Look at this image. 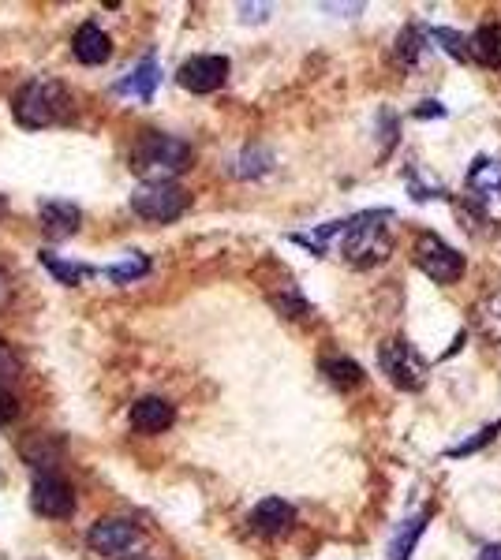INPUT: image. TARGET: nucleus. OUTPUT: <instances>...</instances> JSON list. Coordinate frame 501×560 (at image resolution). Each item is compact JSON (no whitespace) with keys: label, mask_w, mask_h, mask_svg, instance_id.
<instances>
[{"label":"nucleus","mask_w":501,"mask_h":560,"mask_svg":"<svg viewBox=\"0 0 501 560\" xmlns=\"http://www.w3.org/2000/svg\"><path fill=\"white\" fill-rule=\"evenodd\" d=\"M389 210H363L348 221H333L322 224L315 236H292L296 243L311 247L315 254L326 251V243L337 236V251L352 269H371L378 262H386L393 254V232H389Z\"/></svg>","instance_id":"f257e3e1"},{"label":"nucleus","mask_w":501,"mask_h":560,"mask_svg":"<svg viewBox=\"0 0 501 560\" xmlns=\"http://www.w3.org/2000/svg\"><path fill=\"white\" fill-rule=\"evenodd\" d=\"M191 146L165 131H143L131 146V172L143 176V183H172L180 172L191 168Z\"/></svg>","instance_id":"f03ea898"},{"label":"nucleus","mask_w":501,"mask_h":560,"mask_svg":"<svg viewBox=\"0 0 501 560\" xmlns=\"http://www.w3.org/2000/svg\"><path fill=\"white\" fill-rule=\"evenodd\" d=\"M12 109L19 124L30 127V131H38V127H53V124L72 120V94L60 83H53V79H30V83L15 94Z\"/></svg>","instance_id":"7ed1b4c3"},{"label":"nucleus","mask_w":501,"mask_h":560,"mask_svg":"<svg viewBox=\"0 0 501 560\" xmlns=\"http://www.w3.org/2000/svg\"><path fill=\"white\" fill-rule=\"evenodd\" d=\"M187 206H191V195H187L180 183H143V187L131 195V210L150 224L176 221V217L187 213Z\"/></svg>","instance_id":"20e7f679"},{"label":"nucleus","mask_w":501,"mask_h":560,"mask_svg":"<svg viewBox=\"0 0 501 560\" xmlns=\"http://www.w3.org/2000/svg\"><path fill=\"white\" fill-rule=\"evenodd\" d=\"M378 366H382V374H386L397 389L416 392L427 385V359H423L412 344H404V340H386V344H378Z\"/></svg>","instance_id":"39448f33"},{"label":"nucleus","mask_w":501,"mask_h":560,"mask_svg":"<svg viewBox=\"0 0 501 560\" xmlns=\"http://www.w3.org/2000/svg\"><path fill=\"white\" fill-rule=\"evenodd\" d=\"M416 266L427 273L434 284H457L464 273V254L449 247L438 232H419L416 236Z\"/></svg>","instance_id":"423d86ee"},{"label":"nucleus","mask_w":501,"mask_h":560,"mask_svg":"<svg viewBox=\"0 0 501 560\" xmlns=\"http://www.w3.org/2000/svg\"><path fill=\"white\" fill-rule=\"evenodd\" d=\"M30 508L45 519H68L75 512V490L53 471H42L30 486Z\"/></svg>","instance_id":"0eeeda50"},{"label":"nucleus","mask_w":501,"mask_h":560,"mask_svg":"<svg viewBox=\"0 0 501 560\" xmlns=\"http://www.w3.org/2000/svg\"><path fill=\"white\" fill-rule=\"evenodd\" d=\"M135 542H139V523L135 519H98L86 531V546L98 557H124Z\"/></svg>","instance_id":"6e6552de"},{"label":"nucleus","mask_w":501,"mask_h":560,"mask_svg":"<svg viewBox=\"0 0 501 560\" xmlns=\"http://www.w3.org/2000/svg\"><path fill=\"white\" fill-rule=\"evenodd\" d=\"M229 56H191L176 71V83L191 90V94H214L229 79Z\"/></svg>","instance_id":"1a4fd4ad"},{"label":"nucleus","mask_w":501,"mask_h":560,"mask_svg":"<svg viewBox=\"0 0 501 560\" xmlns=\"http://www.w3.org/2000/svg\"><path fill=\"white\" fill-rule=\"evenodd\" d=\"M468 191L479 206L487 210H501V161L498 157H479L468 168Z\"/></svg>","instance_id":"9d476101"},{"label":"nucleus","mask_w":501,"mask_h":560,"mask_svg":"<svg viewBox=\"0 0 501 560\" xmlns=\"http://www.w3.org/2000/svg\"><path fill=\"white\" fill-rule=\"evenodd\" d=\"M251 531L262 534V538H281V534L296 523V508L288 501H281V497H266V501H258L255 508H251Z\"/></svg>","instance_id":"9b49d317"},{"label":"nucleus","mask_w":501,"mask_h":560,"mask_svg":"<svg viewBox=\"0 0 501 560\" xmlns=\"http://www.w3.org/2000/svg\"><path fill=\"white\" fill-rule=\"evenodd\" d=\"M128 422L131 430H139V434H161V430H169L172 422H176V407L165 396H143V400L131 404Z\"/></svg>","instance_id":"f8f14e48"},{"label":"nucleus","mask_w":501,"mask_h":560,"mask_svg":"<svg viewBox=\"0 0 501 560\" xmlns=\"http://www.w3.org/2000/svg\"><path fill=\"white\" fill-rule=\"evenodd\" d=\"M72 53H75L79 64H86V68H98V64H105V60L113 56V38H109L98 23H83L72 38Z\"/></svg>","instance_id":"ddd939ff"},{"label":"nucleus","mask_w":501,"mask_h":560,"mask_svg":"<svg viewBox=\"0 0 501 560\" xmlns=\"http://www.w3.org/2000/svg\"><path fill=\"white\" fill-rule=\"evenodd\" d=\"M19 456L30 467H42V471H53L64 456V437L60 434H42V430H30L23 441H19Z\"/></svg>","instance_id":"4468645a"},{"label":"nucleus","mask_w":501,"mask_h":560,"mask_svg":"<svg viewBox=\"0 0 501 560\" xmlns=\"http://www.w3.org/2000/svg\"><path fill=\"white\" fill-rule=\"evenodd\" d=\"M38 217H42V228L53 239L75 236V232H79V224H83V213H79V206H72V202H60V198H49V202H42V206H38Z\"/></svg>","instance_id":"2eb2a0df"},{"label":"nucleus","mask_w":501,"mask_h":560,"mask_svg":"<svg viewBox=\"0 0 501 560\" xmlns=\"http://www.w3.org/2000/svg\"><path fill=\"white\" fill-rule=\"evenodd\" d=\"M472 60L475 64H483V68H501V23H483V27L472 34Z\"/></svg>","instance_id":"dca6fc26"},{"label":"nucleus","mask_w":501,"mask_h":560,"mask_svg":"<svg viewBox=\"0 0 501 560\" xmlns=\"http://www.w3.org/2000/svg\"><path fill=\"white\" fill-rule=\"evenodd\" d=\"M158 79H161L158 60H154V56H143V60H139V68L131 71L128 79L120 83V94H131V98H139V101H150L154 98V86H158Z\"/></svg>","instance_id":"f3484780"},{"label":"nucleus","mask_w":501,"mask_h":560,"mask_svg":"<svg viewBox=\"0 0 501 560\" xmlns=\"http://www.w3.org/2000/svg\"><path fill=\"white\" fill-rule=\"evenodd\" d=\"M38 262H42V266L49 269L60 284H83L86 277H94V273H98L94 266H83V262H64V258H57L53 251H38Z\"/></svg>","instance_id":"a211bd4d"},{"label":"nucleus","mask_w":501,"mask_h":560,"mask_svg":"<svg viewBox=\"0 0 501 560\" xmlns=\"http://www.w3.org/2000/svg\"><path fill=\"white\" fill-rule=\"evenodd\" d=\"M322 374L337 385V389H356L359 381H363V370L359 363L352 359H344V355H330V359H322Z\"/></svg>","instance_id":"6ab92c4d"},{"label":"nucleus","mask_w":501,"mask_h":560,"mask_svg":"<svg viewBox=\"0 0 501 560\" xmlns=\"http://www.w3.org/2000/svg\"><path fill=\"white\" fill-rule=\"evenodd\" d=\"M427 531V512H419V516L408 519V527H404L397 538H393V546H389V560H408L412 557V549H416L419 534Z\"/></svg>","instance_id":"aec40b11"},{"label":"nucleus","mask_w":501,"mask_h":560,"mask_svg":"<svg viewBox=\"0 0 501 560\" xmlns=\"http://www.w3.org/2000/svg\"><path fill=\"white\" fill-rule=\"evenodd\" d=\"M430 42H438L445 49V53L453 56V60H472V49H468V38L464 34H457V30H449V27H434L430 30Z\"/></svg>","instance_id":"412c9836"},{"label":"nucleus","mask_w":501,"mask_h":560,"mask_svg":"<svg viewBox=\"0 0 501 560\" xmlns=\"http://www.w3.org/2000/svg\"><path fill=\"white\" fill-rule=\"evenodd\" d=\"M150 273V258H128V262H116V266H109L105 269V277L109 280H116V284H131V280H139V277H146Z\"/></svg>","instance_id":"4be33fe9"},{"label":"nucleus","mask_w":501,"mask_h":560,"mask_svg":"<svg viewBox=\"0 0 501 560\" xmlns=\"http://www.w3.org/2000/svg\"><path fill=\"white\" fill-rule=\"evenodd\" d=\"M419 53H423V30L404 27L401 34H397V60H401V64H416Z\"/></svg>","instance_id":"5701e85b"},{"label":"nucleus","mask_w":501,"mask_h":560,"mask_svg":"<svg viewBox=\"0 0 501 560\" xmlns=\"http://www.w3.org/2000/svg\"><path fill=\"white\" fill-rule=\"evenodd\" d=\"M273 157L270 150H262V146H251V150H244V157H240V168H236V176H262V172H270Z\"/></svg>","instance_id":"b1692460"},{"label":"nucleus","mask_w":501,"mask_h":560,"mask_svg":"<svg viewBox=\"0 0 501 560\" xmlns=\"http://www.w3.org/2000/svg\"><path fill=\"white\" fill-rule=\"evenodd\" d=\"M498 434H501V422H494V426H487V430H479V434L468 437V441H460V445H453L449 452H445V456H449V460H460V456H472V452H479L483 445H490V441H494Z\"/></svg>","instance_id":"393cba45"},{"label":"nucleus","mask_w":501,"mask_h":560,"mask_svg":"<svg viewBox=\"0 0 501 560\" xmlns=\"http://www.w3.org/2000/svg\"><path fill=\"white\" fill-rule=\"evenodd\" d=\"M273 307L281 310V314H288V318H303V314H311L307 299H300L296 288H288V295H273Z\"/></svg>","instance_id":"a878e982"},{"label":"nucleus","mask_w":501,"mask_h":560,"mask_svg":"<svg viewBox=\"0 0 501 560\" xmlns=\"http://www.w3.org/2000/svg\"><path fill=\"white\" fill-rule=\"evenodd\" d=\"M15 378H19V359H15L12 344L0 336V385H8Z\"/></svg>","instance_id":"bb28decb"},{"label":"nucleus","mask_w":501,"mask_h":560,"mask_svg":"<svg viewBox=\"0 0 501 560\" xmlns=\"http://www.w3.org/2000/svg\"><path fill=\"white\" fill-rule=\"evenodd\" d=\"M15 419H19V400L8 385H0V426H12Z\"/></svg>","instance_id":"cd10ccee"},{"label":"nucleus","mask_w":501,"mask_h":560,"mask_svg":"<svg viewBox=\"0 0 501 560\" xmlns=\"http://www.w3.org/2000/svg\"><path fill=\"white\" fill-rule=\"evenodd\" d=\"M416 116L419 120H430V116H445V109L438 105V101H423V105L416 109Z\"/></svg>","instance_id":"c85d7f7f"},{"label":"nucleus","mask_w":501,"mask_h":560,"mask_svg":"<svg viewBox=\"0 0 501 560\" xmlns=\"http://www.w3.org/2000/svg\"><path fill=\"white\" fill-rule=\"evenodd\" d=\"M8 295H12V280H8V273L0 269V307L8 303Z\"/></svg>","instance_id":"c756f323"},{"label":"nucleus","mask_w":501,"mask_h":560,"mask_svg":"<svg viewBox=\"0 0 501 560\" xmlns=\"http://www.w3.org/2000/svg\"><path fill=\"white\" fill-rule=\"evenodd\" d=\"M479 560H501V542H494V546H483Z\"/></svg>","instance_id":"7c9ffc66"}]
</instances>
